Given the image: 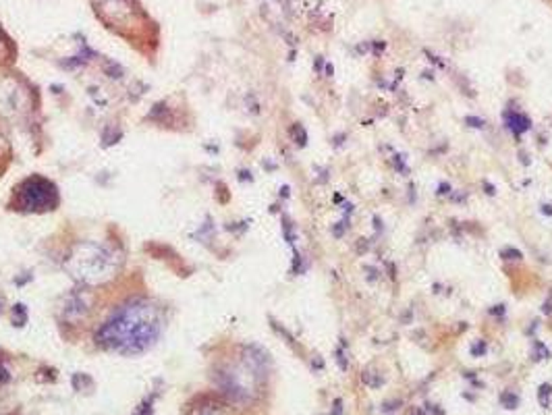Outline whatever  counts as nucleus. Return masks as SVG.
Wrapping results in <instances>:
<instances>
[{"instance_id": "f257e3e1", "label": "nucleus", "mask_w": 552, "mask_h": 415, "mask_svg": "<svg viewBox=\"0 0 552 415\" xmlns=\"http://www.w3.org/2000/svg\"><path fill=\"white\" fill-rule=\"evenodd\" d=\"M160 314L148 301H129L96 334V343L119 353L150 349L160 334Z\"/></svg>"}, {"instance_id": "f03ea898", "label": "nucleus", "mask_w": 552, "mask_h": 415, "mask_svg": "<svg viewBox=\"0 0 552 415\" xmlns=\"http://www.w3.org/2000/svg\"><path fill=\"white\" fill-rule=\"evenodd\" d=\"M119 259L115 250L100 245V243H79L69 254L64 266L71 272L73 279H77L84 285H102L108 279L115 276L119 268Z\"/></svg>"}, {"instance_id": "7ed1b4c3", "label": "nucleus", "mask_w": 552, "mask_h": 415, "mask_svg": "<svg viewBox=\"0 0 552 415\" xmlns=\"http://www.w3.org/2000/svg\"><path fill=\"white\" fill-rule=\"evenodd\" d=\"M13 210L19 212H48L59 206L57 187L42 177H30L13 189Z\"/></svg>"}, {"instance_id": "20e7f679", "label": "nucleus", "mask_w": 552, "mask_h": 415, "mask_svg": "<svg viewBox=\"0 0 552 415\" xmlns=\"http://www.w3.org/2000/svg\"><path fill=\"white\" fill-rule=\"evenodd\" d=\"M90 305H92V295L88 291H77V293L69 295V299L62 308V314L69 322H77L79 318L84 320L88 316Z\"/></svg>"}, {"instance_id": "39448f33", "label": "nucleus", "mask_w": 552, "mask_h": 415, "mask_svg": "<svg viewBox=\"0 0 552 415\" xmlns=\"http://www.w3.org/2000/svg\"><path fill=\"white\" fill-rule=\"evenodd\" d=\"M189 415H233L231 407L216 397H200L189 407Z\"/></svg>"}, {"instance_id": "423d86ee", "label": "nucleus", "mask_w": 552, "mask_h": 415, "mask_svg": "<svg viewBox=\"0 0 552 415\" xmlns=\"http://www.w3.org/2000/svg\"><path fill=\"white\" fill-rule=\"evenodd\" d=\"M505 117H507V125H509V129H513L515 135H522V133L529 131V127H531V121H529L527 117H523V115L507 112Z\"/></svg>"}, {"instance_id": "0eeeda50", "label": "nucleus", "mask_w": 552, "mask_h": 415, "mask_svg": "<svg viewBox=\"0 0 552 415\" xmlns=\"http://www.w3.org/2000/svg\"><path fill=\"white\" fill-rule=\"evenodd\" d=\"M551 394H552L551 384H542L540 390H538V399H540V405H542L544 409L551 407Z\"/></svg>"}, {"instance_id": "6e6552de", "label": "nucleus", "mask_w": 552, "mask_h": 415, "mask_svg": "<svg viewBox=\"0 0 552 415\" xmlns=\"http://www.w3.org/2000/svg\"><path fill=\"white\" fill-rule=\"evenodd\" d=\"M500 403H502L507 409H515V407L519 405V397L513 394V392H502V394H500Z\"/></svg>"}, {"instance_id": "1a4fd4ad", "label": "nucleus", "mask_w": 552, "mask_h": 415, "mask_svg": "<svg viewBox=\"0 0 552 415\" xmlns=\"http://www.w3.org/2000/svg\"><path fill=\"white\" fill-rule=\"evenodd\" d=\"M291 135L297 139V144H299V146H306L307 144V135H306V131H304V127H301V125H293V127H291Z\"/></svg>"}, {"instance_id": "9d476101", "label": "nucleus", "mask_w": 552, "mask_h": 415, "mask_svg": "<svg viewBox=\"0 0 552 415\" xmlns=\"http://www.w3.org/2000/svg\"><path fill=\"white\" fill-rule=\"evenodd\" d=\"M500 256L505 257V259H522L523 254L519 250H513V247H505L502 252H500Z\"/></svg>"}, {"instance_id": "9b49d317", "label": "nucleus", "mask_w": 552, "mask_h": 415, "mask_svg": "<svg viewBox=\"0 0 552 415\" xmlns=\"http://www.w3.org/2000/svg\"><path fill=\"white\" fill-rule=\"evenodd\" d=\"M11 380V374H8V368H6V363H4V359L0 357V386L2 384H6Z\"/></svg>"}, {"instance_id": "f8f14e48", "label": "nucleus", "mask_w": 552, "mask_h": 415, "mask_svg": "<svg viewBox=\"0 0 552 415\" xmlns=\"http://www.w3.org/2000/svg\"><path fill=\"white\" fill-rule=\"evenodd\" d=\"M465 123H467L469 127H473V129H482V127H484V121H482V119H478V117H465Z\"/></svg>"}, {"instance_id": "ddd939ff", "label": "nucleus", "mask_w": 552, "mask_h": 415, "mask_svg": "<svg viewBox=\"0 0 552 415\" xmlns=\"http://www.w3.org/2000/svg\"><path fill=\"white\" fill-rule=\"evenodd\" d=\"M471 353L476 355V357H480V355H484L486 353V341H482V343H478V345H473L471 347Z\"/></svg>"}, {"instance_id": "4468645a", "label": "nucleus", "mask_w": 552, "mask_h": 415, "mask_svg": "<svg viewBox=\"0 0 552 415\" xmlns=\"http://www.w3.org/2000/svg\"><path fill=\"white\" fill-rule=\"evenodd\" d=\"M337 361L338 366H340V370H347V359H345V355H343L340 349H337Z\"/></svg>"}, {"instance_id": "2eb2a0df", "label": "nucleus", "mask_w": 552, "mask_h": 415, "mask_svg": "<svg viewBox=\"0 0 552 415\" xmlns=\"http://www.w3.org/2000/svg\"><path fill=\"white\" fill-rule=\"evenodd\" d=\"M333 415H343V401L337 399L335 401V409H333Z\"/></svg>"}, {"instance_id": "dca6fc26", "label": "nucleus", "mask_w": 552, "mask_h": 415, "mask_svg": "<svg viewBox=\"0 0 552 415\" xmlns=\"http://www.w3.org/2000/svg\"><path fill=\"white\" fill-rule=\"evenodd\" d=\"M490 314H494V316H500V314H505V305H496L494 310H490Z\"/></svg>"}, {"instance_id": "f3484780", "label": "nucleus", "mask_w": 552, "mask_h": 415, "mask_svg": "<svg viewBox=\"0 0 552 415\" xmlns=\"http://www.w3.org/2000/svg\"><path fill=\"white\" fill-rule=\"evenodd\" d=\"M449 192H451V187H449V183H442V185H440V187H438V193H440V195H447V193H449Z\"/></svg>"}, {"instance_id": "a211bd4d", "label": "nucleus", "mask_w": 552, "mask_h": 415, "mask_svg": "<svg viewBox=\"0 0 552 415\" xmlns=\"http://www.w3.org/2000/svg\"><path fill=\"white\" fill-rule=\"evenodd\" d=\"M542 212H544L546 216H551V214H552V206H548V204H544V206H542Z\"/></svg>"}, {"instance_id": "6ab92c4d", "label": "nucleus", "mask_w": 552, "mask_h": 415, "mask_svg": "<svg viewBox=\"0 0 552 415\" xmlns=\"http://www.w3.org/2000/svg\"><path fill=\"white\" fill-rule=\"evenodd\" d=\"M395 405H399V403H389V405H384V411H395V409H397Z\"/></svg>"}, {"instance_id": "aec40b11", "label": "nucleus", "mask_w": 552, "mask_h": 415, "mask_svg": "<svg viewBox=\"0 0 552 415\" xmlns=\"http://www.w3.org/2000/svg\"><path fill=\"white\" fill-rule=\"evenodd\" d=\"M484 189L488 192V195H494V193H496V192H494V187H492L490 183H484Z\"/></svg>"}, {"instance_id": "412c9836", "label": "nucleus", "mask_w": 552, "mask_h": 415, "mask_svg": "<svg viewBox=\"0 0 552 415\" xmlns=\"http://www.w3.org/2000/svg\"><path fill=\"white\" fill-rule=\"evenodd\" d=\"M411 415H424V414H422V411H420V407H415V409H413V411H411Z\"/></svg>"}, {"instance_id": "4be33fe9", "label": "nucleus", "mask_w": 552, "mask_h": 415, "mask_svg": "<svg viewBox=\"0 0 552 415\" xmlns=\"http://www.w3.org/2000/svg\"><path fill=\"white\" fill-rule=\"evenodd\" d=\"M2 144H4V141H2V139H0V146H2ZM0 160H4V162H8V158H6V156H2V154H0ZM0 170H2V168H0Z\"/></svg>"}]
</instances>
